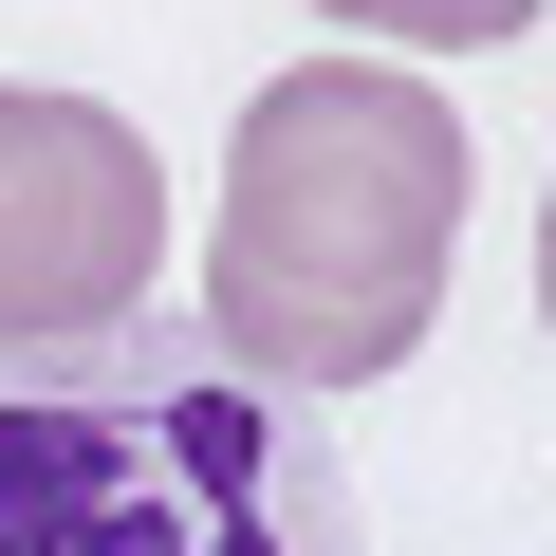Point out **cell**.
<instances>
[{
	"label": "cell",
	"instance_id": "6da1fadb",
	"mask_svg": "<svg viewBox=\"0 0 556 556\" xmlns=\"http://www.w3.org/2000/svg\"><path fill=\"white\" fill-rule=\"evenodd\" d=\"M445 260H464V112H445V75L316 56V75L241 93L186 334L223 371H260L278 408H316V390H371V371L427 353Z\"/></svg>",
	"mask_w": 556,
	"mask_h": 556
},
{
	"label": "cell",
	"instance_id": "7a4b0ae2",
	"mask_svg": "<svg viewBox=\"0 0 556 556\" xmlns=\"http://www.w3.org/2000/svg\"><path fill=\"white\" fill-rule=\"evenodd\" d=\"M0 556H353V482L186 316H112L0 353Z\"/></svg>",
	"mask_w": 556,
	"mask_h": 556
},
{
	"label": "cell",
	"instance_id": "3957f363",
	"mask_svg": "<svg viewBox=\"0 0 556 556\" xmlns=\"http://www.w3.org/2000/svg\"><path fill=\"white\" fill-rule=\"evenodd\" d=\"M167 260V167L130 112L0 75V353H75L112 316H149Z\"/></svg>",
	"mask_w": 556,
	"mask_h": 556
},
{
	"label": "cell",
	"instance_id": "277c9868",
	"mask_svg": "<svg viewBox=\"0 0 556 556\" xmlns=\"http://www.w3.org/2000/svg\"><path fill=\"white\" fill-rule=\"evenodd\" d=\"M316 20H353V38H390V56H482V38L538 20V0H316Z\"/></svg>",
	"mask_w": 556,
	"mask_h": 556
},
{
	"label": "cell",
	"instance_id": "5b68a950",
	"mask_svg": "<svg viewBox=\"0 0 556 556\" xmlns=\"http://www.w3.org/2000/svg\"><path fill=\"white\" fill-rule=\"evenodd\" d=\"M538 316H556V204H538Z\"/></svg>",
	"mask_w": 556,
	"mask_h": 556
}]
</instances>
